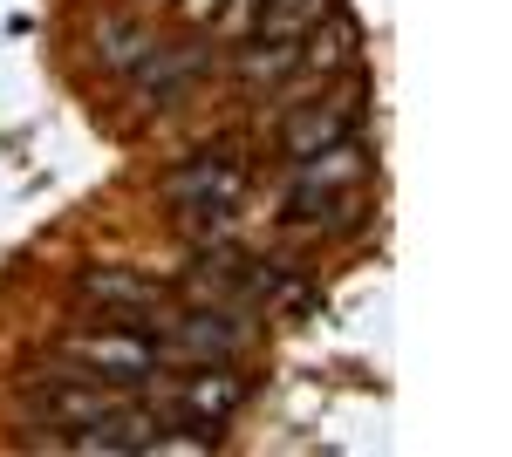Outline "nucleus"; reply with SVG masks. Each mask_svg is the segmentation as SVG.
Masks as SVG:
<instances>
[{
    "instance_id": "nucleus-1",
    "label": "nucleus",
    "mask_w": 512,
    "mask_h": 457,
    "mask_svg": "<svg viewBox=\"0 0 512 457\" xmlns=\"http://www.w3.org/2000/svg\"><path fill=\"white\" fill-rule=\"evenodd\" d=\"M55 355L76 362L82 376L110 382V389H144L164 362V348L144 335V321H110V328H89V335H62Z\"/></svg>"
},
{
    "instance_id": "nucleus-2",
    "label": "nucleus",
    "mask_w": 512,
    "mask_h": 457,
    "mask_svg": "<svg viewBox=\"0 0 512 457\" xmlns=\"http://www.w3.org/2000/svg\"><path fill=\"white\" fill-rule=\"evenodd\" d=\"M158 348L164 355H192V362H239L253 348V314L246 307H192V314L164 321Z\"/></svg>"
},
{
    "instance_id": "nucleus-3",
    "label": "nucleus",
    "mask_w": 512,
    "mask_h": 457,
    "mask_svg": "<svg viewBox=\"0 0 512 457\" xmlns=\"http://www.w3.org/2000/svg\"><path fill=\"white\" fill-rule=\"evenodd\" d=\"M205 76H212V48H205V41H158V48L137 62V110H171V103H185Z\"/></svg>"
},
{
    "instance_id": "nucleus-4",
    "label": "nucleus",
    "mask_w": 512,
    "mask_h": 457,
    "mask_svg": "<svg viewBox=\"0 0 512 457\" xmlns=\"http://www.w3.org/2000/svg\"><path fill=\"white\" fill-rule=\"evenodd\" d=\"M239 403H246V376H239L233 362H205L198 376H185L171 389V403H164V417H185V423H205V430H219V423L239 417Z\"/></svg>"
},
{
    "instance_id": "nucleus-5",
    "label": "nucleus",
    "mask_w": 512,
    "mask_h": 457,
    "mask_svg": "<svg viewBox=\"0 0 512 457\" xmlns=\"http://www.w3.org/2000/svg\"><path fill=\"white\" fill-rule=\"evenodd\" d=\"M164 205L185 212V205H246V171L226 151H198L192 164H178L164 178Z\"/></svg>"
},
{
    "instance_id": "nucleus-6",
    "label": "nucleus",
    "mask_w": 512,
    "mask_h": 457,
    "mask_svg": "<svg viewBox=\"0 0 512 457\" xmlns=\"http://www.w3.org/2000/svg\"><path fill=\"white\" fill-rule=\"evenodd\" d=\"M76 301H89L110 321H144L164 301V287L144 280V273H130V267H89V273H76Z\"/></svg>"
},
{
    "instance_id": "nucleus-7",
    "label": "nucleus",
    "mask_w": 512,
    "mask_h": 457,
    "mask_svg": "<svg viewBox=\"0 0 512 457\" xmlns=\"http://www.w3.org/2000/svg\"><path fill=\"white\" fill-rule=\"evenodd\" d=\"M349 123H355L349 96H321V103H301V110L280 123V157H287V164H301V157L328 151V144H342V137H349Z\"/></svg>"
},
{
    "instance_id": "nucleus-8",
    "label": "nucleus",
    "mask_w": 512,
    "mask_h": 457,
    "mask_svg": "<svg viewBox=\"0 0 512 457\" xmlns=\"http://www.w3.org/2000/svg\"><path fill=\"white\" fill-rule=\"evenodd\" d=\"M158 48V35L137 21V14H103L96 28H89V69H103V76H137V62Z\"/></svg>"
},
{
    "instance_id": "nucleus-9",
    "label": "nucleus",
    "mask_w": 512,
    "mask_h": 457,
    "mask_svg": "<svg viewBox=\"0 0 512 457\" xmlns=\"http://www.w3.org/2000/svg\"><path fill=\"white\" fill-rule=\"evenodd\" d=\"M355 48H362V28H355L342 7H328L315 28L301 35V76L321 82V76H349L355 69Z\"/></svg>"
},
{
    "instance_id": "nucleus-10",
    "label": "nucleus",
    "mask_w": 512,
    "mask_h": 457,
    "mask_svg": "<svg viewBox=\"0 0 512 457\" xmlns=\"http://www.w3.org/2000/svg\"><path fill=\"white\" fill-rule=\"evenodd\" d=\"M233 76L246 89H280V82L301 76V41L287 35H246V48L233 55Z\"/></svg>"
},
{
    "instance_id": "nucleus-11",
    "label": "nucleus",
    "mask_w": 512,
    "mask_h": 457,
    "mask_svg": "<svg viewBox=\"0 0 512 457\" xmlns=\"http://www.w3.org/2000/svg\"><path fill=\"white\" fill-rule=\"evenodd\" d=\"M328 7H335V0H267V7H260V21H253L246 35H287V41H301Z\"/></svg>"
},
{
    "instance_id": "nucleus-12",
    "label": "nucleus",
    "mask_w": 512,
    "mask_h": 457,
    "mask_svg": "<svg viewBox=\"0 0 512 457\" xmlns=\"http://www.w3.org/2000/svg\"><path fill=\"white\" fill-rule=\"evenodd\" d=\"M260 7H267V0H226V7H219V14H226V21H233V28H253V14H260Z\"/></svg>"
}]
</instances>
